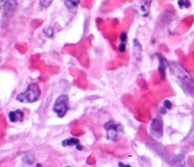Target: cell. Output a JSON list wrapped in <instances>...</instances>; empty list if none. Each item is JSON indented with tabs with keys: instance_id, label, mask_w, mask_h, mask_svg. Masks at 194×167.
I'll return each instance as SVG.
<instances>
[{
	"instance_id": "6da1fadb",
	"label": "cell",
	"mask_w": 194,
	"mask_h": 167,
	"mask_svg": "<svg viewBox=\"0 0 194 167\" xmlns=\"http://www.w3.org/2000/svg\"><path fill=\"white\" fill-rule=\"evenodd\" d=\"M170 72L173 80L186 93L193 94L194 82L191 75L187 72V70L180 65L173 63L170 65Z\"/></svg>"
},
{
	"instance_id": "7a4b0ae2",
	"label": "cell",
	"mask_w": 194,
	"mask_h": 167,
	"mask_svg": "<svg viewBox=\"0 0 194 167\" xmlns=\"http://www.w3.org/2000/svg\"><path fill=\"white\" fill-rule=\"evenodd\" d=\"M41 90L37 83H32L27 86V89L18 93L16 100L23 103H33L40 99Z\"/></svg>"
},
{
	"instance_id": "3957f363",
	"label": "cell",
	"mask_w": 194,
	"mask_h": 167,
	"mask_svg": "<svg viewBox=\"0 0 194 167\" xmlns=\"http://www.w3.org/2000/svg\"><path fill=\"white\" fill-rule=\"evenodd\" d=\"M104 129L106 132L107 140L115 141L124 135V127L121 124H116L114 121L110 120L104 125Z\"/></svg>"
},
{
	"instance_id": "277c9868",
	"label": "cell",
	"mask_w": 194,
	"mask_h": 167,
	"mask_svg": "<svg viewBox=\"0 0 194 167\" xmlns=\"http://www.w3.org/2000/svg\"><path fill=\"white\" fill-rule=\"evenodd\" d=\"M69 110L68 96L65 94L58 96L54 103L52 110L58 118H63Z\"/></svg>"
},
{
	"instance_id": "5b68a950",
	"label": "cell",
	"mask_w": 194,
	"mask_h": 167,
	"mask_svg": "<svg viewBox=\"0 0 194 167\" xmlns=\"http://www.w3.org/2000/svg\"><path fill=\"white\" fill-rule=\"evenodd\" d=\"M150 134L156 139L162 138L163 135V122L159 116H156L153 119L150 125Z\"/></svg>"
},
{
	"instance_id": "8992f818",
	"label": "cell",
	"mask_w": 194,
	"mask_h": 167,
	"mask_svg": "<svg viewBox=\"0 0 194 167\" xmlns=\"http://www.w3.org/2000/svg\"><path fill=\"white\" fill-rule=\"evenodd\" d=\"M18 5L17 0H5V2H2V10L4 15L6 17L12 16L16 11Z\"/></svg>"
},
{
	"instance_id": "52a82bcc",
	"label": "cell",
	"mask_w": 194,
	"mask_h": 167,
	"mask_svg": "<svg viewBox=\"0 0 194 167\" xmlns=\"http://www.w3.org/2000/svg\"><path fill=\"white\" fill-rule=\"evenodd\" d=\"M8 117L12 123L23 122L24 119V113L22 110H16L9 112Z\"/></svg>"
},
{
	"instance_id": "ba28073f",
	"label": "cell",
	"mask_w": 194,
	"mask_h": 167,
	"mask_svg": "<svg viewBox=\"0 0 194 167\" xmlns=\"http://www.w3.org/2000/svg\"><path fill=\"white\" fill-rule=\"evenodd\" d=\"M142 53H143V47L141 45L140 42L135 38L133 41V55L134 59L136 61H140L142 59Z\"/></svg>"
},
{
	"instance_id": "9c48e42d",
	"label": "cell",
	"mask_w": 194,
	"mask_h": 167,
	"mask_svg": "<svg viewBox=\"0 0 194 167\" xmlns=\"http://www.w3.org/2000/svg\"><path fill=\"white\" fill-rule=\"evenodd\" d=\"M157 58L159 62V73L160 74L161 78L163 80L164 78V77H165V71L167 67L168 66V62L167 59L163 56L160 55V54H157Z\"/></svg>"
},
{
	"instance_id": "30bf717a",
	"label": "cell",
	"mask_w": 194,
	"mask_h": 167,
	"mask_svg": "<svg viewBox=\"0 0 194 167\" xmlns=\"http://www.w3.org/2000/svg\"><path fill=\"white\" fill-rule=\"evenodd\" d=\"M80 143V140L75 138H71L68 139H65L62 142V146L63 147H76Z\"/></svg>"
},
{
	"instance_id": "8fae6325",
	"label": "cell",
	"mask_w": 194,
	"mask_h": 167,
	"mask_svg": "<svg viewBox=\"0 0 194 167\" xmlns=\"http://www.w3.org/2000/svg\"><path fill=\"white\" fill-rule=\"evenodd\" d=\"M65 5L69 10H73V9L77 8L80 2V0H65Z\"/></svg>"
},
{
	"instance_id": "7c38bea8",
	"label": "cell",
	"mask_w": 194,
	"mask_h": 167,
	"mask_svg": "<svg viewBox=\"0 0 194 167\" xmlns=\"http://www.w3.org/2000/svg\"><path fill=\"white\" fill-rule=\"evenodd\" d=\"M151 0H146L140 6V10L143 12V16L146 17L150 13V7Z\"/></svg>"
},
{
	"instance_id": "4fadbf2b",
	"label": "cell",
	"mask_w": 194,
	"mask_h": 167,
	"mask_svg": "<svg viewBox=\"0 0 194 167\" xmlns=\"http://www.w3.org/2000/svg\"><path fill=\"white\" fill-rule=\"evenodd\" d=\"M22 162L26 165H33L35 162V157L32 154H26L22 157Z\"/></svg>"
},
{
	"instance_id": "5bb4252c",
	"label": "cell",
	"mask_w": 194,
	"mask_h": 167,
	"mask_svg": "<svg viewBox=\"0 0 194 167\" xmlns=\"http://www.w3.org/2000/svg\"><path fill=\"white\" fill-rule=\"evenodd\" d=\"M43 33L45 37L49 39L52 38L54 36V30L51 26H47V27L43 28Z\"/></svg>"
},
{
	"instance_id": "9a60e30c",
	"label": "cell",
	"mask_w": 194,
	"mask_h": 167,
	"mask_svg": "<svg viewBox=\"0 0 194 167\" xmlns=\"http://www.w3.org/2000/svg\"><path fill=\"white\" fill-rule=\"evenodd\" d=\"M178 5L180 6L181 9H187L190 6V3L189 0H179Z\"/></svg>"
},
{
	"instance_id": "2e32d148",
	"label": "cell",
	"mask_w": 194,
	"mask_h": 167,
	"mask_svg": "<svg viewBox=\"0 0 194 167\" xmlns=\"http://www.w3.org/2000/svg\"><path fill=\"white\" fill-rule=\"evenodd\" d=\"M53 0H39V3H40V7L42 8H48L51 4H52Z\"/></svg>"
},
{
	"instance_id": "e0dca14e",
	"label": "cell",
	"mask_w": 194,
	"mask_h": 167,
	"mask_svg": "<svg viewBox=\"0 0 194 167\" xmlns=\"http://www.w3.org/2000/svg\"><path fill=\"white\" fill-rule=\"evenodd\" d=\"M163 106H164L167 110H171L172 107H173L171 102L170 100H164V102H163Z\"/></svg>"
},
{
	"instance_id": "ac0fdd59",
	"label": "cell",
	"mask_w": 194,
	"mask_h": 167,
	"mask_svg": "<svg viewBox=\"0 0 194 167\" xmlns=\"http://www.w3.org/2000/svg\"><path fill=\"white\" fill-rule=\"evenodd\" d=\"M118 50L119 52L121 53H124L125 50H126V43H122L121 42V43L118 46Z\"/></svg>"
},
{
	"instance_id": "d6986e66",
	"label": "cell",
	"mask_w": 194,
	"mask_h": 167,
	"mask_svg": "<svg viewBox=\"0 0 194 167\" xmlns=\"http://www.w3.org/2000/svg\"><path fill=\"white\" fill-rule=\"evenodd\" d=\"M120 40H121V42H122V43H127V40H128V35H127L126 33L124 32L121 34Z\"/></svg>"
},
{
	"instance_id": "ffe728a7",
	"label": "cell",
	"mask_w": 194,
	"mask_h": 167,
	"mask_svg": "<svg viewBox=\"0 0 194 167\" xmlns=\"http://www.w3.org/2000/svg\"><path fill=\"white\" fill-rule=\"evenodd\" d=\"M160 112L162 114H163V115H164V114L167 113V109L163 106V107H162V108L160 109Z\"/></svg>"
},
{
	"instance_id": "44dd1931",
	"label": "cell",
	"mask_w": 194,
	"mask_h": 167,
	"mask_svg": "<svg viewBox=\"0 0 194 167\" xmlns=\"http://www.w3.org/2000/svg\"><path fill=\"white\" fill-rule=\"evenodd\" d=\"M76 149H77V151H81L83 150V147L82 146L80 143H79V144H77V146H76Z\"/></svg>"
},
{
	"instance_id": "7402d4cb",
	"label": "cell",
	"mask_w": 194,
	"mask_h": 167,
	"mask_svg": "<svg viewBox=\"0 0 194 167\" xmlns=\"http://www.w3.org/2000/svg\"><path fill=\"white\" fill-rule=\"evenodd\" d=\"M118 166H120V167H130V166H130L129 164H124V163H122V162H119V163H118Z\"/></svg>"
},
{
	"instance_id": "603a6c76",
	"label": "cell",
	"mask_w": 194,
	"mask_h": 167,
	"mask_svg": "<svg viewBox=\"0 0 194 167\" xmlns=\"http://www.w3.org/2000/svg\"><path fill=\"white\" fill-rule=\"evenodd\" d=\"M37 166H41V165H40V163H37Z\"/></svg>"
}]
</instances>
